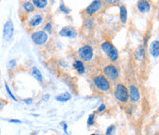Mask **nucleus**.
I'll return each instance as SVG.
<instances>
[{"instance_id": "72a5a7b5", "label": "nucleus", "mask_w": 159, "mask_h": 135, "mask_svg": "<svg viewBox=\"0 0 159 135\" xmlns=\"http://www.w3.org/2000/svg\"><path fill=\"white\" fill-rule=\"evenodd\" d=\"M49 97H50V95H48V94H47V95H45V96H42V100H43V101H47Z\"/></svg>"}, {"instance_id": "2eb2a0df", "label": "nucleus", "mask_w": 159, "mask_h": 135, "mask_svg": "<svg viewBox=\"0 0 159 135\" xmlns=\"http://www.w3.org/2000/svg\"><path fill=\"white\" fill-rule=\"evenodd\" d=\"M127 16H128V13H127L126 6L124 5H122L120 6V19L122 24H125L127 22Z\"/></svg>"}, {"instance_id": "dca6fc26", "label": "nucleus", "mask_w": 159, "mask_h": 135, "mask_svg": "<svg viewBox=\"0 0 159 135\" xmlns=\"http://www.w3.org/2000/svg\"><path fill=\"white\" fill-rule=\"evenodd\" d=\"M100 48H101V51L104 52V54H108L109 52H110L113 48H114V45H113V44H112L111 42H110V41H104V42L101 43Z\"/></svg>"}, {"instance_id": "6ab92c4d", "label": "nucleus", "mask_w": 159, "mask_h": 135, "mask_svg": "<svg viewBox=\"0 0 159 135\" xmlns=\"http://www.w3.org/2000/svg\"><path fill=\"white\" fill-rule=\"evenodd\" d=\"M32 2L34 7H37V9H45L48 5V1H46V0H33Z\"/></svg>"}, {"instance_id": "9b49d317", "label": "nucleus", "mask_w": 159, "mask_h": 135, "mask_svg": "<svg viewBox=\"0 0 159 135\" xmlns=\"http://www.w3.org/2000/svg\"><path fill=\"white\" fill-rule=\"evenodd\" d=\"M149 51L153 57H155V58L158 57V55H159V41H158V40L154 41L152 43L150 44Z\"/></svg>"}, {"instance_id": "7c9ffc66", "label": "nucleus", "mask_w": 159, "mask_h": 135, "mask_svg": "<svg viewBox=\"0 0 159 135\" xmlns=\"http://www.w3.org/2000/svg\"><path fill=\"white\" fill-rule=\"evenodd\" d=\"M5 105H6V102H4L3 100L0 99V111L3 109V108L5 107Z\"/></svg>"}, {"instance_id": "0eeeda50", "label": "nucleus", "mask_w": 159, "mask_h": 135, "mask_svg": "<svg viewBox=\"0 0 159 135\" xmlns=\"http://www.w3.org/2000/svg\"><path fill=\"white\" fill-rule=\"evenodd\" d=\"M59 35L62 37H66V38L74 39L77 36V31L72 26H66L59 31Z\"/></svg>"}, {"instance_id": "c85d7f7f", "label": "nucleus", "mask_w": 159, "mask_h": 135, "mask_svg": "<svg viewBox=\"0 0 159 135\" xmlns=\"http://www.w3.org/2000/svg\"><path fill=\"white\" fill-rule=\"evenodd\" d=\"M9 64V66H10V68H14V67H16V65H17L16 60H10Z\"/></svg>"}, {"instance_id": "5701e85b", "label": "nucleus", "mask_w": 159, "mask_h": 135, "mask_svg": "<svg viewBox=\"0 0 159 135\" xmlns=\"http://www.w3.org/2000/svg\"><path fill=\"white\" fill-rule=\"evenodd\" d=\"M94 123H95V114L91 113V114H89V116L87 118V126L91 127L94 125Z\"/></svg>"}, {"instance_id": "f704fd0d", "label": "nucleus", "mask_w": 159, "mask_h": 135, "mask_svg": "<svg viewBox=\"0 0 159 135\" xmlns=\"http://www.w3.org/2000/svg\"><path fill=\"white\" fill-rule=\"evenodd\" d=\"M106 3H109V4H112V3H118V1H106Z\"/></svg>"}, {"instance_id": "9d476101", "label": "nucleus", "mask_w": 159, "mask_h": 135, "mask_svg": "<svg viewBox=\"0 0 159 135\" xmlns=\"http://www.w3.org/2000/svg\"><path fill=\"white\" fill-rule=\"evenodd\" d=\"M102 7V2L100 1V0H96V1H93L91 4H90L85 10L87 15H93L97 12H98L100 10V9Z\"/></svg>"}, {"instance_id": "2f4dec72", "label": "nucleus", "mask_w": 159, "mask_h": 135, "mask_svg": "<svg viewBox=\"0 0 159 135\" xmlns=\"http://www.w3.org/2000/svg\"><path fill=\"white\" fill-rule=\"evenodd\" d=\"M9 122H12V123H21V121H19V119H10Z\"/></svg>"}, {"instance_id": "f8f14e48", "label": "nucleus", "mask_w": 159, "mask_h": 135, "mask_svg": "<svg viewBox=\"0 0 159 135\" xmlns=\"http://www.w3.org/2000/svg\"><path fill=\"white\" fill-rule=\"evenodd\" d=\"M133 55L137 61H143V59L145 57V49L143 48V45H139L137 49L135 50Z\"/></svg>"}, {"instance_id": "423d86ee", "label": "nucleus", "mask_w": 159, "mask_h": 135, "mask_svg": "<svg viewBox=\"0 0 159 135\" xmlns=\"http://www.w3.org/2000/svg\"><path fill=\"white\" fill-rule=\"evenodd\" d=\"M32 40L36 45H43L48 41V34L44 31H35L32 34Z\"/></svg>"}, {"instance_id": "e433bc0d", "label": "nucleus", "mask_w": 159, "mask_h": 135, "mask_svg": "<svg viewBox=\"0 0 159 135\" xmlns=\"http://www.w3.org/2000/svg\"><path fill=\"white\" fill-rule=\"evenodd\" d=\"M91 135H98V133H93V134H91Z\"/></svg>"}, {"instance_id": "393cba45", "label": "nucleus", "mask_w": 159, "mask_h": 135, "mask_svg": "<svg viewBox=\"0 0 159 135\" xmlns=\"http://www.w3.org/2000/svg\"><path fill=\"white\" fill-rule=\"evenodd\" d=\"M5 88H6V93L9 94V96L11 97V99H12L13 100H15V101H17V99H16V97H15V96L12 94V92H11V90H10L9 85H7V84H5Z\"/></svg>"}, {"instance_id": "ddd939ff", "label": "nucleus", "mask_w": 159, "mask_h": 135, "mask_svg": "<svg viewBox=\"0 0 159 135\" xmlns=\"http://www.w3.org/2000/svg\"><path fill=\"white\" fill-rule=\"evenodd\" d=\"M151 9V4L148 1H139L137 3V9L140 13H146Z\"/></svg>"}, {"instance_id": "f3484780", "label": "nucleus", "mask_w": 159, "mask_h": 135, "mask_svg": "<svg viewBox=\"0 0 159 135\" xmlns=\"http://www.w3.org/2000/svg\"><path fill=\"white\" fill-rule=\"evenodd\" d=\"M71 97H72V96H71L70 93L64 92V93H62V94L56 96L55 99L57 101H60V102H67V101H69L71 99Z\"/></svg>"}, {"instance_id": "f03ea898", "label": "nucleus", "mask_w": 159, "mask_h": 135, "mask_svg": "<svg viewBox=\"0 0 159 135\" xmlns=\"http://www.w3.org/2000/svg\"><path fill=\"white\" fill-rule=\"evenodd\" d=\"M114 96L115 99L120 103H127L129 100L128 95V88L122 83L117 84L114 90Z\"/></svg>"}, {"instance_id": "7ed1b4c3", "label": "nucleus", "mask_w": 159, "mask_h": 135, "mask_svg": "<svg viewBox=\"0 0 159 135\" xmlns=\"http://www.w3.org/2000/svg\"><path fill=\"white\" fill-rule=\"evenodd\" d=\"M103 76L107 78L109 81H111V82H115L118 80L119 78V70L117 67L114 65V64H108L106 65L103 70Z\"/></svg>"}, {"instance_id": "4be33fe9", "label": "nucleus", "mask_w": 159, "mask_h": 135, "mask_svg": "<svg viewBox=\"0 0 159 135\" xmlns=\"http://www.w3.org/2000/svg\"><path fill=\"white\" fill-rule=\"evenodd\" d=\"M84 25L87 29H92L94 27V20L91 18H86Z\"/></svg>"}, {"instance_id": "b1692460", "label": "nucleus", "mask_w": 159, "mask_h": 135, "mask_svg": "<svg viewBox=\"0 0 159 135\" xmlns=\"http://www.w3.org/2000/svg\"><path fill=\"white\" fill-rule=\"evenodd\" d=\"M115 129H116L115 125H110L108 127L107 131H106V135H112L113 133H114V131H115Z\"/></svg>"}, {"instance_id": "1a4fd4ad", "label": "nucleus", "mask_w": 159, "mask_h": 135, "mask_svg": "<svg viewBox=\"0 0 159 135\" xmlns=\"http://www.w3.org/2000/svg\"><path fill=\"white\" fill-rule=\"evenodd\" d=\"M43 21V16L41 13H36L28 19V25L32 28H36L41 25Z\"/></svg>"}, {"instance_id": "412c9836", "label": "nucleus", "mask_w": 159, "mask_h": 135, "mask_svg": "<svg viewBox=\"0 0 159 135\" xmlns=\"http://www.w3.org/2000/svg\"><path fill=\"white\" fill-rule=\"evenodd\" d=\"M32 76H34V78L37 81H39V82L42 81V74L41 71L38 69L37 67H33L32 70Z\"/></svg>"}, {"instance_id": "473e14b6", "label": "nucleus", "mask_w": 159, "mask_h": 135, "mask_svg": "<svg viewBox=\"0 0 159 135\" xmlns=\"http://www.w3.org/2000/svg\"><path fill=\"white\" fill-rule=\"evenodd\" d=\"M25 103L27 105H31L32 103V99H25Z\"/></svg>"}, {"instance_id": "cd10ccee", "label": "nucleus", "mask_w": 159, "mask_h": 135, "mask_svg": "<svg viewBox=\"0 0 159 135\" xmlns=\"http://www.w3.org/2000/svg\"><path fill=\"white\" fill-rule=\"evenodd\" d=\"M149 38H150V33H147L146 35H145V40H143V48H146L147 47V41H148V40H149Z\"/></svg>"}, {"instance_id": "c9c22d12", "label": "nucleus", "mask_w": 159, "mask_h": 135, "mask_svg": "<svg viewBox=\"0 0 159 135\" xmlns=\"http://www.w3.org/2000/svg\"><path fill=\"white\" fill-rule=\"evenodd\" d=\"M66 129H67V125H66V124H64V131H65V132L67 131V130H66Z\"/></svg>"}, {"instance_id": "a878e982", "label": "nucleus", "mask_w": 159, "mask_h": 135, "mask_svg": "<svg viewBox=\"0 0 159 135\" xmlns=\"http://www.w3.org/2000/svg\"><path fill=\"white\" fill-rule=\"evenodd\" d=\"M43 31H44V32H48V33L52 32V23L51 22H48V23L44 26Z\"/></svg>"}, {"instance_id": "20e7f679", "label": "nucleus", "mask_w": 159, "mask_h": 135, "mask_svg": "<svg viewBox=\"0 0 159 135\" xmlns=\"http://www.w3.org/2000/svg\"><path fill=\"white\" fill-rule=\"evenodd\" d=\"M94 56V51L90 45H83L78 50V57L83 62H89L91 61Z\"/></svg>"}, {"instance_id": "6e6552de", "label": "nucleus", "mask_w": 159, "mask_h": 135, "mask_svg": "<svg viewBox=\"0 0 159 135\" xmlns=\"http://www.w3.org/2000/svg\"><path fill=\"white\" fill-rule=\"evenodd\" d=\"M128 95L129 99L131 100L132 103H136L140 99V91L134 85H131L130 87L128 88Z\"/></svg>"}, {"instance_id": "bb28decb", "label": "nucleus", "mask_w": 159, "mask_h": 135, "mask_svg": "<svg viewBox=\"0 0 159 135\" xmlns=\"http://www.w3.org/2000/svg\"><path fill=\"white\" fill-rule=\"evenodd\" d=\"M60 10L63 11V12L65 13V14H69V13H70V10L68 9H66L65 5H64V3H61V5H60Z\"/></svg>"}, {"instance_id": "f257e3e1", "label": "nucleus", "mask_w": 159, "mask_h": 135, "mask_svg": "<svg viewBox=\"0 0 159 135\" xmlns=\"http://www.w3.org/2000/svg\"><path fill=\"white\" fill-rule=\"evenodd\" d=\"M93 85L102 92H107L110 88V82L103 74H97L93 78Z\"/></svg>"}, {"instance_id": "c756f323", "label": "nucleus", "mask_w": 159, "mask_h": 135, "mask_svg": "<svg viewBox=\"0 0 159 135\" xmlns=\"http://www.w3.org/2000/svg\"><path fill=\"white\" fill-rule=\"evenodd\" d=\"M106 109V105L105 104H101L100 106V108L97 109V111L98 112H102V111H104Z\"/></svg>"}, {"instance_id": "4468645a", "label": "nucleus", "mask_w": 159, "mask_h": 135, "mask_svg": "<svg viewBox=\"0 0 159 135\" xmlns=\"http://www.w3.org/2000/svg\"><path fill=\"white\" fill-rule=\"evenodd\" d=\"M73 66H74V70L78 74H82L85 73V64L81 60H75V61L73 63Z\"/></svg>"}, {"instance_id": "39448f33", "label": "nucleus", "mask_w": 159, "mask_h": 135, "mask_svg": "<svg viewBox=\"0 0 159 135\" xmlns=\"http://www.w3.org/2000/svg\"><path fill=\"white\" fill-rule=\"evenodd\" d=\"M14 35V25L12 20H7L3 28V39L5 41H10Z\"/></svg>"}, {"instance_id": "4c0bfd02", "label": "nucleus", "mask_w": 159, "mask_h": 135, "mask_svg": "<svg viewBox=\"0 0 159 135\" xmlns=\"http://www.w3.org/2000/svg\"><path fill=\"white\" fill-rule=\"evenodd\" d=\"M0 74H1V70H0Z\"/></svg>"}, {"instance_id": "aec40b11", "label": "nucleus", "mask_w": 159, "mask_h": 135, "mask_svg": "<svg viewBox=\"0 0 159 135\" xmlns=\"http://www.w3.org/2000/svg\"><path fill=\"white\" fill-rule=\"evenodd\" d=\"M107 56L109 57V59L110 60L111 62H116L117 60L119 59V51L118 50L114 47L113 48L109 54H107Z\"/></svg>"}, {"instance_id": "a211bd4d", "label": "nucleus", "mask_w": 159, "mask_h": 135, "mask_svg": "<svg viewBox=\"0 0 159 135\" xmlns=\"http://www.w3.org/2000/svg\"><path fill=\"white\" fill-rule=\"evenodd\" d=\"M22 7H23L24 11L27 13H32L35 10V7H34L32 2H31V1H24L22 3Z\"/></svg>"}]
</instances>
